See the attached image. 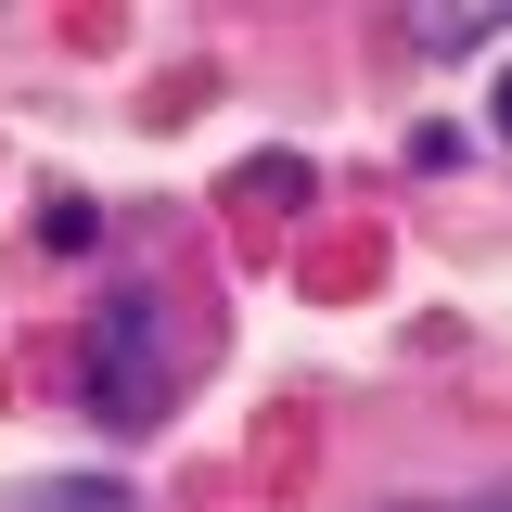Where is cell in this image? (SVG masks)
I'll return each instance as SVG.
<instances>
[{
    "instance_id": "277c9868",
    "label": "cell",
    "mask_w": 512,
    "mask_h": 512,
    "mask_svg": "<svg viewBox=\"0 0 512 512\" xmlns=\"http://www.w3.org/2000/svg\"><path fill=\"white\" fill-rule=\"evenodd\" d=\"M410 512H448V500H410Z\"/></svg>"
},
{
    "instance_id": "3957f363",
    "label": "cell",
    "mask_w": 512,
    "mask_h": 512,
    "mask_svg": "<svg viewBox=\"0 0 512 512\" xmlns=\"http://www.w3.org/2000/svg\"><path fill=\"white\" fill-rule=\"evenodd\" d=\"M500 128H512V77H500Z\"/></svg>"
},
{
    "instance_id": "6da1fadb",
    "label": "cell",
    "mask_w": 512,
    "mask_h": 512,
    "mask_svg": "<svg viewBox=\"0 0 512 512\" xmlns=\"http://www.w3.org/2000/svg\"><path fill=\"white\" fill-rule=\"evenodd\" d=\"M180 372H192V346H180V320H167V295H103V320H90V410L141 436L180 397Z\"/></svg>"
},
{
    "instance_id": "7a4b0ae2",
    "label": "cell",
    "mask_w": 512,
    "mask_h": 512,
    "mask_svg": "<svg viewBox=\"0 0 512 512\" xmlns=\"http://www.w3.org/2000/svg\"><path fill=\"white\" fill-rule=\"evenodd\" d=\"M26 512H128V500H116V487H39Z\"/></svg>"
}]
</instances>
